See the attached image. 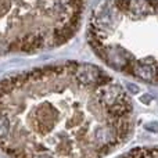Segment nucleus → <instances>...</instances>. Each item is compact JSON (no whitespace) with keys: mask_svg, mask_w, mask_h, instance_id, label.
<instances>
[{"mask_svg":"<svg viewBox=\"0 0 158 158\" xmlns=\"http://www.w3.org/2000/svg\"><path fill=\"white\" fill-rule=\"evenodd\" d=\"M119 158H158V146L133 148Z\"/></svg>","mask_w":158,"mask_h":158,"instance_id":"4","label":"nucleus"},{"mask_svg":"<svg viewBox=\"0 0 158 158\" xmlns=\"http://www.w3.org/2000/svg\"><path fill=\"white\" fill-rule=\"evenodd\" d=\"M94 54L115 72L158 85V0H104L87 22Z\"/></svg>","mask_w":158,"mask_h":158,"instance_id":"2","label":"nucleus"},{"mask_svg":"<svg viewBox=\"0 0 158 158\" xmlns=\"http://www.w3.org/2000/svg\"><path fill=\"white\" fill-rule=\"evenodd\" d=\"M87 0H0V56L32 54L68 42Z\"/></svg>","mask_w":158,"mask_h":158,"instance_id":"3","label":"nucleus"},{"mask_svg":"<svg viewBox=\"0 0 158 158\" xmlns=\"http://www.w3.org/2000/svg\"><path fill=\"white\" fill-rule=\"evenodd\" d=\"M132 123L126 90L93 64L67 61L0 81V151L8 158H104Z\"/></svg>","mask_w":158,"mask_h":158,"instance_id":"1","label":"nucleus"}]
</instances>
